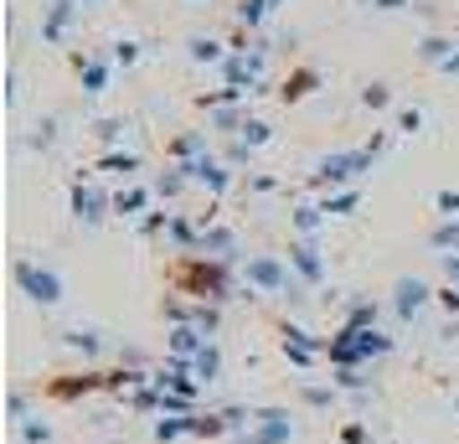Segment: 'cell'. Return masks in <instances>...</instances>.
<instances>
[{"instance_id": "cell-4", "label": "cell", "mask_w": 459, "mask_h": 444, "mask_svg": "<svg viewBox=\"0 0 459 444\" xmlns=\"http://www.w3.org/2000/svg\"><path fill=\"white\" fill-rule=\"evenodd\" d=\"M83 78H88V93H99V88H104V63H88Z\"/></svg>"}, {"instance_id": "cell-3", "label": "cell", "mask_w": 459, "mask_h": 444, "mask_svg": "<svg viewBox=\"0 0 459 444\" xmlns=\"http://www.w3.org/2000/svg\"><path fill=\"white\" fill-rule=\"evenodd\" d=\"M191 57L196 63H222V42H191Z\"/></svg>"}, {"instance_id": "cell-7", "label": "cell", "mask_w": 459, "mask_h": 444, "mask_svg": "<svg viewBox=\"0 0 459 444\" xmlns=\"http://www.w3.org/2000/svg\"><path fill=\"white\" fill-rule=\"evenodd\" d=\"M191 5H207V0H191Z\"/></svg>"}, {"instance_id": "cell-2", "label": "cell", "mask_w": 459, "mask_h": 444, "mask_svg": "<svg viewBox=\"0 0 459 444\" xmlns=\"http://www.w3.org/2000/svg\"><path fill=\"white\" fill-rule=\"evenodd\" d=\"M273 5H279V0H238V22H243V26H258V22L273 11Z\"/></svg>"}, {"instance_id": "cell-6", "label": "cell", "mask_w": 459, "mask_h": 444, "mask_svg": "<svg viewBox=\"0 0 459 444\" xmlns=\"http://www.w3.org/2000/svg\"><path fill=\"white\" fill-rule=\"evenodd\" d=\"M361 5H377V11H403V5H413V0H361Z\"/></svg>"}, {"instance_id": "cell-5", "label": "cell", "mask_w": 459, "mask_h": 444, "mask_svg": "<svg viewBox=\"0 0 459 444\" xmlns=\"http://www.w3.org/2000/svg\"><path fill=\"white\" fill-rule=\"evenodd\" d=\"M114 57H119V63H134V57H140V47H134V42H114Z\"/></svg>"}, {"instance_id": "cell-1", "label": "cell", "mask_w": 459, "mask_h": 444, "mask_svg": "<svg viewBox=\"0 0 459 444\" xmlns=\"http://www.w3.org/2000/svg\"><path fill=\"white\" fill-rule=\"evenodd\" d=\"M78 5H83V0H52V5H47V22H42V37H47V42H57V37H63L67 22L78 16Z\"/></svg>"}, {"instance_id": "cell-8", "label": "cell", "mask_w": 459, "mask_h": 444, "mask_svg": "<svg viewBox=\"0 0 459 444\" xmlns=\"http://www.w3.org/2000/svg\"><path fill=\"white\" fill-rule=\"evenodd\" d=\"M83 5H88V0H83Z\"/></svg>"}]
</instances>
